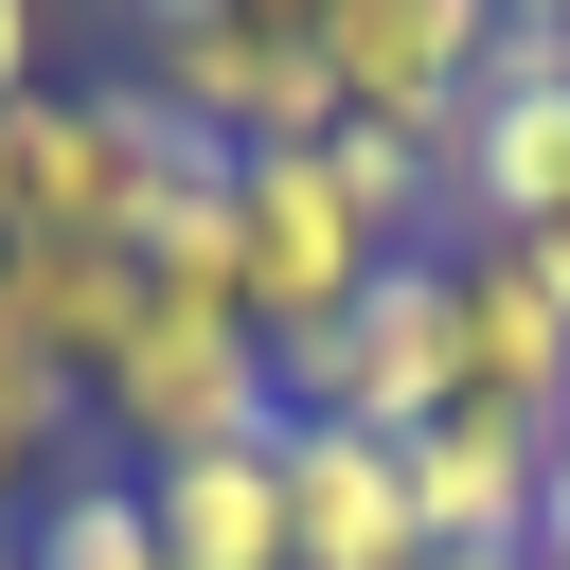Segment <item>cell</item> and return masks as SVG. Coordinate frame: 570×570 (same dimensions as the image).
Masks as SVG:
<instances>
[{
	"label": "cell",
	"instance_id": "cell-1",
	"mask_svg": "<svg viewBox=\"0 0 570 570\" xmlns=\"http://www.w3.org/2000/svg\"><path fill=\"white\" fill-rule=\"evenodd\" d=\"M89 428H107L125 463H196V445H267V428H285V356L249 338V303H232V285H142L125 356L89 374Z\"/></svg>",
	"mask_w": 570,
	"mask_h": 570
},
{
	"label": "cell",
	"instance_id": "cell-2",
	"mask_svg": "<svg viewBox=\"0 0 570 570\" xmlns=\"http://www.w3.org/2000/svg\"><path fill=\"white\" fill-rule=\"evenodd\" d=\"M374 267H392V232L338 196V160H321V142H249V160H232V303H249V338H267V356H303Z\"/></svg>",
	"mask_w": 570,
	"mask_h": 570
},
{
	"label": "cell",
	"instance_id": "cell-3",
	"mask_svg": "<svg viewBox=\"0 0 570 570\" xmlns=\"http://www.w3.org/2000/svg\"><path fill=\"white\" fill-rule=\"evenodd\" d=\"M445 392H463V356H445V249H392V267L285 356V410H303V428H392V445H410Z\"/></svg>",
	"mask_w": 570,
	"mask_h": 570
},
{
	"label": "cell",
	"instance_id": "cell-4",
	"mask_svg": "<svg viewBox=\"0 0 570 570\" xmlns=\"http://www.w3.org/2000/svg\"><path fill=\"white\" fill-rule=\"evenodd\" d=\"M142 89L196 125V142H321L338 125V71H321V18H249V0H214V18H178V36H142Z\"/></svg>",
	"mask_w": 570,
	"mask_h": 570
},
{
	"label": "cell",
	"instance_id": "cell-5",
	"mask_svg": "<svg viewBox=\"0 0 570 570\" xmlns=\"http://www.w3.org/2000/svg\"><path fill=\"white\" fill-rule=\"evenodd\" d=\"M125 214H142L125 107L107 89H18L0 107V249H125Z\"/></svg>",
	"mask_w": 570,
	"mask_h": 570
},
{
	"label": "cell",
	"instance_id": "cell-6",
	"mask_svg": "<svg viewBox=\"0 0 570 570\" xmlns=\"http://www.w3.org/2000/svg\"><path fill=\"white\" fill-rule=\"evenodd\" d=\"M481 53H499V0H321L338 125H463Z\"/></svg>",
	"mask_w": 570,
	"mask_h": 570
},
{
	"label": "cell",
	"instance_id": "cell-7",
	"mask_svg": "<svg viewBox=\"0 0 570 570\" xmlns=\"http://www.w3.org/2000/svg\"><path fill=\"white\" fill-rule=\"evenodd\" d=\"M445 356H463L445 410H517V428L570 410V303L534 285V249H499V232L445 249Z\"/></svg>",
	"mask_w": 570,
	"mask_h": 570
},
{
	"label": "cell",
	"instance_id": "cell-8",
	"mask_svg": "<svg viewBox=\"0 0 570 570\" xmlns=\"http://www.w3.org/2000/svg\"><path fill=\"white\" fill-rule=\"evenodd\" d=\"M285 570H428L410 445L392 428H303L285 410Z\"/></svg>",
	"mask_w": 570,
	"mask_h": 570
},
{
	"label": "cell",
	"instance_id": "cell-9",
	"mask_svg": "<svg viewBox=\"0 0 570 570\" xmlns=\"http://www.w3.org/2000/svg\"><path fill=\"white\" fill-rule=\"evenodd\" d=\"M534 481H552V428H517V410H428L410 428L428 552H534Z\"/></svg>",
	"mask_w": 570,
	"mask_h": 570
},
{
	"label": "cell",
	"instance_id": "cell-10",
	"mask_svg": "<svg viewBox=\"0 0 570 570\" xmlns=\"http://www.w3.org/2000/svg\"><path fill=\"white\" fill-rule=\"evenodd\" d=\"M142 499H160V570H285V428L142 463Z\"/></svg>",
	"mask_w": 570,
	"mask_h": 570
},
{
	"label": "cell",
	"instance_id": "cell-11",
	"mask_svg": "<svg viewBox=\"0 0 570 570\" xmlns=\"http://www.w3.org/2000/svg\"><path fill=\"white\" fill-rule=\"evenodd\" d=\"M125 321H142V249H0V338H36L71 392L125 356Z\"/></svg>",
	"mask_w": 570,
	"mask_h": 570
},
{
	"label": "cell",
	"instance_id": "cell-12",
	"mask_svg": "<svg viewBox=\"0 0 570 570\" xmlns=\"http://www.w3.org/2000/svg\"><path fill=\"white\" fill-rule=\"evenodd\" d=\"M18 570H160V499H142V463H71V481L18 517Z\"/></svg>",
	"mask_w": 570,
	"mask_h": 570
},
{
	"label": "cell",
	"instance_id": "cell-13",
	"mask_svg": "<svg viewBox=\"0 0 570 570\" xmlns=\"http://www.w3.org/2000/svg\"><path fill=\"white\" fill-rule=\"evenodd\" d=\"M71 428H89V392H71V374H53L36 338H0V445H18V463H53Z\"/></svg>",
	"mask_w": 570,
	"mask_h": 570
},
{
	"label": "cell",
	"instance_id": "cell-14",
	"mask_svg": "<svg viewBox=\"0 0 570 570\" xmlns=\"http://www.w3.org/2000/svg\"><path fill=\"white\" fill-rule=\"evenodd\" d=\"M36 53H53V0H0V107H18V89H53Z\"/></svg>",
	"mask_w": 570,
	"mask_h": 570
},
{
	"label": "cell",
	"instance_id": "cell-15",
	"mask_svg": "<svg viewBox=\"0 0 570 570\" xmlns=\"http://www.w3.org/2000/svg\"><path fill=\"white\" fill-rule=\"evenodd\" d=\"M534 552L570 570V410H552V481H534Z\"/></svg>",
	"mask_w": 570,
	"mask_h": 570
},
{
	"label": "cell",
	"instance_id": "cell-16",
	"mask_svg": "<svg viewBox=\"0 0 570 570\" xmlns=\"http://www.w3.org/2000/svg\"><path fill=\"white\" fill-rule=\"evenodd\" d=\"M125 18H142V36H178V18H214V0H125Z\"/></svg>",
	"mask_w": 570,
	"mask_h": 570
},
{
	"label": "cell",
	"instance_id": "cell-17",
	"mask_svg": "<svg viewBox=\"0 0 570 570\" xmlns=\"http://www.w3.org/2000/svg\"><path fill=\"white\" fill-rule=\"evenodd\" d=\"M428 570H534V552H428Z\"/></svg>",
	"mask_w": 570,
	"mask_h": 570
},
{
	"label": "cell",
	"instance_id": "cell-18",
	"mask_svg": "<svg viewBox=\"0 0 570 570\" xmlns=\"http://www.w3.org/2000/svg\"><path fill=\"white\" fill-rule=\"evenodd\" d=\"M499 18H534V36H570V0H499Z\"/></svg>",
	"mask_w": 570,
	"mask_h": 570
},
{
	"label": "cell",
	"instance_id": "cell-19",
	"mask_svg": "<svg viewBox=\"0 0 570 570\" xmlns=\"http://www.w3.org/2000/svg\"><path fill=\"white\" fill-rule=\"evenodd\" d=\"M18 481H36V463H18V445H0V499H18Z\"/></svg>",
	"mask_w": 570,
	"mask_h": 570
},
{
	"label": "cell",
	"instance_id": "cell-20",
	"mask_svg": "<svg viewBox=\"0 0 570 570\" xmlns=\"http://www.w3.org/2000/svg\"><path fill=\"white\" fill-rule=\"evenodd\" d=\"M0 570H18V534H0Z\"/></svg>",
	"mask_w": 570,
	"mask_h": 570
},
{
	"label": "cell",
	"instance_id": "cell-21",
	"mask_svg": "<svg viewBox=\"0 0 570 570\" xmlns=\"http://www.w3.org/2000/svg\"><path fill=\"white\" fill-rule=\"evenodd\" d=\"M534 570H552V552H534Z\"/></svg>",
	"mask_w": 570,
	"mask_h": 570
}]
</instances>
